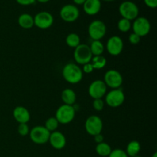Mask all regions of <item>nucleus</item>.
Returning <instances> with one entry per match:
<instances>
[{"label": "nucleus", "mask_w": 157, "mask_h": 157, "mask_svg": "<svg viewBox=\"0 0 157 157\" xmlns=\"http://www.w3.org/2000/svg\"><path fill=\"white\" fill-rule=\"evenodd\" d=\"M62 75L64 79L70 84H78L82 80L84 73L82 69L75 63H68L65 64L62 69Z\"/></svg>", "instance_id": "obj_1"}, {"label": "nucleus", "mask_w": 157, "mask_h": 157, "mask_svg": "<svg viewBox=\"0 0 157 157\" xmlns=\"http://www.w3.org/2000/svg\"><path fill=\"white\" fill-rule=\"evenodd\" d=\"M75 112L76 111L74 106L63 104L57 109L55 117L56 118L59 124H70L75 118Z\"/></svg>", "instance_id": "obj_2"}, {"label": "nucleus", "mask_w": 157, "mask_h": 157, "mask_svg": "<svg viewBox=\"0 0 157 157\" xmlns=\"http://www.w3.org/2000/svg\"><path fill=\"white\" fill-rule=\"evenodd\" d=\"M93 55L89 45L85 44H80L74 51V59L78 64H84L90 63L91 61Z\"/></svg>", "instance_id": "obj_3"}, {"label": "nucleus", "mask_w": 157, "mask_h": 157, "mask_svg": "<svg viewBox=\"0 0 157 157\" xmlns=\"http://www.w3.org/2000/svg\"><path fill=\"white\" fill-rule=\"evenodd\" d=\"M119 12L123 18L132 21L137 18L140 11L136 3L131 1H124L120 5Z\"/></svg>", "instance_id": "obj_4"}, {"label": "nucleus", "mask_w": 157, "mask_h": 157, "mask_svg": "<svg viewBox=\"0 0 157 157\" xmlns=\"http://www.w3.org/2000/svg\"><path fill=\"white\" fill-rule=\"evenodd\" d=\"M107 33V27L104 21L94 20L88 26V35L93 41H101Z\"/></svg>", "instance_id": "obj_5"}, {"label": "nucleus", "mask_w": 157, "mask_h": 157, "mask_svg": "<svg viewBox=\"0 0 157 157\" xmlns=\"http://www.w3.org/2000/svg\"><path fill=\"white\" fill-rule=\"evenodd\" d=\"M50 133L44 126H36L29 131V136L31 140L35 144H44L48 142Z\"/></svg>", "instance_id": "obj_6"}, {"label": "nucleus", "mask_w": 157, "mask_h": 157, "mask_svg": "<svg viewBox=\"0 0 157 157\" xmlns=\"http://www.w3.org/2000/svg\"><path fill=\"white\" fill-rule=\"evenodd\" d=\"M85 130L90 136H96L101 133L103 130V121L98 116L91 115L85 121Z\"/></svg>", "instance_id": "obj_7"}, {"label": "nucleus", "mask_w": 157, "mask_h": 157, "mask_svg": "<svg viewBox=\"0 0 157 157\" xmlns=\"http://www.w3.org/2000/svg\"><path fill=\"white\" fill-rule=\"evenodd\" d=\"M125 101V94L121 89H113L106 94L105 102L109 107H118L122 105Z\"/></svg>", "instance_id": "obj_8"}, {"label": "nucleus", "mask_w": 157, "mask_h": 157, "mask_svg": "<svg viewBox=\"0 0 157 157\" xmlns=\"http://www.w3.org/2000/svg\"><path fill=\"white\" fill-rule=\"evenodd\" d=\"M132 28H133V33L136 34L141 38L150 33L151 25L150 21L145 17H137L136 19L133 20Z\"/></svg>", "instance_id": "obj_9"}, {"label": "nucleus", "mask_w": 157, "mask_h": 157, "mask_svg": "<svg viewBox=\"0 0 157 157\" xmlns=\"http://www.w3.org/2000/svg\"><path fill=\"white\" fill-rule=\"evenodd\" d=\"M104 82L107 87L112 89H118L123 84V77L118 71L111 70L107 71L104 77Z\"/></svg>", "instance_id": "obj_10"}, {"label": "nucleus", "mask_w": 157, "mask_h": 157, "mask_svg": "<svg viewBox=\"0 0 157 157\" xmlns=\"http://www.w3.org/2000/svg\"><path fill=\"white\" fill-rule=\"evenodd\" d=\"M60 16L66 22H74L80 16V11L76 6L67 4L60 10Z\"/></svg>", "instance_id": "obj_11"}, {"label": "nucleus", "mask_w": 157, "mask_h": 157, "mask_svg": "<svg viewBox=\"0 0 157 157\" xmlns=\"http://www.w3.org/2000/svg\"><path fill=\"white\" fill-rule=\"evenodd\" d=\"M54 23V17L50 12L43 11L35 15L34 17V25L41 29H47Z\"/></svg>", "instance_id": "obj_12"}, {"label": "nucleus", "mask_w": 157, "mask_h": 157, "mask_svg": "<svg viewBox=\"0 0 157 157\" xmlns=\"http://www.w3.org/2000/svg\"><path fill=\"white\" fill-rule=\"evenodd\" d=\"M107 87L102 80H96L90 84L88 87V94L90 98L94 99H101L106 95Z\"/></svg>", "instance_id": "obj_13"}, {"label": "nucleus", "mask_w": 157, "mask_h": 157, "mask_svg": "<svg viewBox=\"0 0 157 157\" xmlns=\"http://www.w3.org/2000/svg\"><path fill=\"white\" fill-rule=\"evenodd\" d=\"M106 48L108 53L112 56H117L121 55L124 49V41L122 38L117 35L111 36L107 40Z\"/></svg>", "instance_id": "obj_14"}, {"label": "nucleus", "mask_w": 157, "mask_h": 157, "mask_svg": "<svg viewBox=\"0 0 157 157\" xmlns=\"http://www.w3.org/2000/svg\"><path fill=\"white\" fill-rule=\"evenodd\" d=\"M48 142L55 150H62L66 146L65 136L61 132L54 131L50 133Z\"/></svg>", "instance_id": "obj_15"}, {"label": "nucleus", "mask_w": 157, "mask_h": 157, "mask_svg": "<svg viewBox=\"0 0 157 157\" xmlns=\"http://www.w3.org/2000/svg\"><path fill=\"white\" fill-rule=\"evenodd\" d=\"M13 117L18 124H27L31 117L29 110L22 106H18L14 109Z\"/></svg>", "instance_id": "obj_16"}, {"label": "nucleus", "mask_w": 157, "mask_h": 157, "mask_svg": "<svg viewBox=\"0 0 157 157\" xmlns=\"http://www.w3.org/2000/svg\"><path fill=\"white\" fill-rule=\"evenodd\" d=\"M84 12L88 15H95L101 11V0H86L83 4Z\"/></svg>", "instance_id": "obj_17"}, {"label": "nucleus", "mask_w": 157, "mask_h": 157, "mask_svg": "<svg viewBox=\"0 0 157 157\" xmlns=\"http://www.w3.org/2000/svg\"><path fill=\"white\" fill-rule=\"evenodd\" d=\"M18 23L20 27L22 28V29H32L34 26V17L32 16L30 14L23 13L18 17Z\"/></svg>", "instance_id": "obj_18"}, {"label": "nucleus", "mask_w": 157, "mask_h": 157, "mask_svg": "<svg viewBox=\"0 0 157 157\" xmlns=\"http://www.w3.org/2000/svg\"><path fill=\"white\" fill-rule=\"evenodd\" d=\"M61 99L64 102V104L73 106L76 102V94L72 89L66 88L61 93Z\"/></svg>", "instance_id": "obj_19"}, {"label": "nucleus", "mask_w": 157, "mask_h": 157, "mask_svg": "<svg viewBox=\"0 0 157 157\" xmlns=\"http://www.w3.org/2000/svg\"><path fill=\"white\" fill-rule=\"evenodd\" d=\"M140 150V144L136 140H132L127 145V150L125 152L129 157H135L138 156Z\"/></svg>", "instance_id": "obj_20"}, {"label": "nucleus", "mask_w": 157, "mask_h": 157, "mask_svg": "<svg viewBox=\"0 0 157 157\" xmlns=\"http://www.w3.org/2000/svg\"><path fill=\"white\" fill-rule=\"evenodd\" d=\"M95 150H96V153L99 156L102 157H107L111 153L112 149L108 144L105 142H102L98 144L96 148H95Z\"/></svg>", "instance_id": "obj_21"}, {"label": "nucleus", "mask_w": 157, "mask_h": 157, "mask_svg": "<svg viewBox=\"0 0 157 157\" xmlns=\"http://www.w3.org/2000/svg\"><path fill=\"white\" fill-rule=\"evenodd\" d=\"M89 47L93 56L102 55L104 52V45L101 41H93Z\"/></svg>", "instance_id": "obj_22"}, {"label": "nucleus", "mask_w": 157, "mask_h": 157, "mask_svg": "<svg viewBox=\"0 0 157 157\" xmlns=\"http://www.w3.org/2000/svg\"><path fill=\"white\" fill-rule=\"evenodd\" d=\"M90 63L93 65L94 68L97 70L102 69L107 65V59L103 55H98V56H93Z\"/></svg>", "instance_id": "obj_23"}, {"label": "nucleus", "mask_w": 157, "mask_h": 157, "mask_svg": "<svg viewBox=\"0 0 157 157\" xmlns=\"http://www.w3.org/2000/svg\"><path fill=\"white\" fill-rule=\"evenodd\" d=\"M65 42L68 47L75 48L81 44V38L78 34L70 33L66 37Z\"/></svg>", "instance_id": "obj_24"}, {"label": "nucleus", "mask_w": 157, "mask_h": 157, "mask_svg": "<svg viewBox=\"0 0 157 157\" xmlns=\"http://www.w3.org/2000/svg\"><path fill=\"white\" fill-rule=\"evenodd\" d=\"M118 30L121 32H127L131 29L132 24L131 21L127 20L126 18H121L117 22Z\"/></svg>", "instance_id": "obj_25"}, {"label": "nucleus", "mask_w": 157, "mask_h": 157, "mask_svg": "<svg viewBox=\"0 0 157 157\" xmlns=\"http://www.w3.org/2000/svg\"><path fill=\"white\" fill-rule=\"evenodd\" d=\"M58 125H59V123L57 121V119L55 117H49L47 121H45V124H44V127L48 130L50 133L54 131H56L57 129H58Z\"/></svg>", "instance_id": "obj_26"}, {"label": "nucleus", "mask_w": 157, "mask_h": 157, "mask_svg": "<svg viewBox=\"0 0 157 157\" xmlns=\"http://www.w3.org/2000/svg\"><path fill=\"white\" fill-rule=\"evenodd\" d=\"M29 127L27 124H19L18 127V133H19L20 136H25L29 134Z\"/></svg>", "instance_id": "obj_27"}, {"label": "nucleus", "mask_w": 157, "mask_h": 157, "mask_svg": "<svg viewBox=\"0 0 157 157\" xmlns=\"http://www.w3.org/2000/svg\"><path fill=\"white\" fill-rule=\"evenodd\" d=\"M108 157H129L124 150L121 149H115L112 150Z\"/></svg>", "instance_id": "obj_28"}, {"label": "nucleus", "mask_w": 157, "mask_h": 157, "mask_svg": "<svg viewBox=\"0 0 157 157\" xmlns=\"http://www.w3.org/2000/svg\"><path fill=\"white\" fill-rule=\"evenodd\" d=\"M104 102L103 101L102 98L101 99H94L93 102V107L97 111H101L104 109Z\"/></svg>", "instance_id": "obj_29"}, {"label": "nucleus", "mask_w": 157, "mask_h": 157, "mask_svg": "<svg viewBox=\"0 0 157 157\" xmlns=\"http://www.w3.org/2000/svg\"><path fill=\"white\" fill-rule=\"evenodd\" d=\"M129 41L132 44H137L140 41V37L135 33L130 34L129 36Z\"/></svg>", "instance_id": "obj_30"}, {"label": "nucleus", "mask_w": 157, "mask_h": 157, "mask_svg": "<svg viewBox=\"0 0 157 157\" xmlns=\"http://www.w3.org/2000/svg\"><path fill=\"white\" fill-rule=\"evenodd\" d=\"M94 68L93 65H92V64L90 62L83 65V68H82L83 73L90 74L94 71Z\"/></svg>", "instance_id": "obj_31"}, {"label": "nucleus", "mask_w": 157, "mask_h": 157, "mask_svg": "<svg viewBox=\"0 0 157 157\" xmlns=\"http://www.w3.org/2000/svg\"><path fill=\"white\" fill-rule=\"evenodd\" d=\"M147 7L150 9H155L157 7V0H144Z\"/></svg>", "instance_id": "obj_32"}, {"label": "nucleus", "mask_w": 157, "mask_h": 157, "mask_svg": "<svg viewBox=\"0 0 157 157\" xmlns=\"http://www.w3.org/2000/svg\"><path fill=\"white\" fill-rule=\"evenodd\" d=\"M16 2L21 6H30V5L34 4L36 2V0H15Z\"/></svg>", "instance_id": "obj_33"}, {"label": "nucleus", "mask_w": 157, "mask_h": 157, "mask_svg": "<svg viewBox=\"0 0 157 157\" xmlns=\"http://www.w3.org/2000/svg\"><path fill=\"white\" fill-rule=\"evenodd\" d=\"M94 141L97 144H100V143L104 142V136H103V135L101 134V133L96 135V136H94Z\"/></svg>", "instance_id": "obj_34"}, {"label": "nucleus", "mask_w": 157, "mask_h": 157, "mask_svg": "<svg viewBox=\"0 0 157 157\" xmlns=\"http://www.w3.org/2000/svg\"><path fill=\"white\" fill-rule=\"evenodd\" d=\"M86 0H73V2H75V5H78V6H81V5H83L84 2H85Z\"/></svg>", "instance_id": "obj_35"}, {"label": "nucleus", "mask_w": 157, "mask_h": 157, "mask_svg": "<svg viewBox=\"0 0 157 157\" xmlns=\"http://www.w3.org/2000/svg\"><path fill=\"white\" fill-rule=\"evenodd\" d=\"M36 1H38V2H40V3H47V2H48L50 0H36Z\"/></svg>", "instance_id": "obj_36"}, {"label": "nucleus", "mask_w": 157, "mask_h": 157, "mask_svg": "<svg viewBox=\"0 0 157 157\" xmlns=\"http://www.w3.org/2000/svg\"><path fill=\"white\" fill-rule=\"evenodd\" d=\"M152 157H157V153H154L153 154V156H152Z\"/></svg>", "instance_id": "obj_37"}, {"label": "nucleus", "mask_w": 157, "mask_h": 157, "mask_svg": "<svg viewBox=\"0 0 157 157\" xmlns=\"http://www.w3.org/2000/svg\"><path fill=\"white\" fill-rule=\"evenodd\" d=\"M103 1H106V2H111V1H113V0H103Z\"/></svg>", "instance_id": "obj_38"}, {"label": "nucleus", "mask_w": 157, "mask_h": 157, "mask_svg": "<svg viewBox=\"0 0 157 157\" xmlns=\"http://www.w3.org/2000/svg\"><path fill=\"white\" fill-rule=\"evenodd\" d=\"M135 157H142V156H139V155H138V156H135Z\"/></svg>", "instance_id": "obj_39"}]
</instances>
